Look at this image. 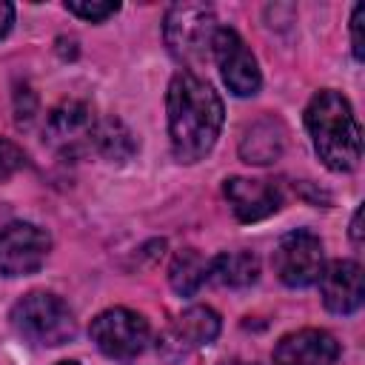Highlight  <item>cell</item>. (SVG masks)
<instances>
[{"label": "cell", "mask_w": 365, "mask_h": 365, "mask_svg": "<svg viewBox=\"0 0 365 365\" xmlns=\"http://www.w3.org/2000/svg\"><path fill=\"white\" fill-rule=\"evenodd\" d=\"M165 111L174 157L180 163L202 160L214 148L225 120V108L214 86L194 71H177L168 83Z\"/></svg>", "instance_id": "obj_1"}, {"label": "cell", "mask_w": 365, "mask_h": 365, "mask_svg": "<svg viewBox=\"0 0 365 365\" xmlns=\"http://www.w3.org/2000/svg\"><path fill=\"white\" fill-rule=\"evenodd\" d=\"M305 128L311 145L325 168L331 171H354L362 160V128L348 103L334 88H322L311 97L305 108Z\"/></svg>", "instance_id": "obj_2"}, {"label": "cell", "mask_w": 365, "mask_h": 365, "mask_svg": "<svg viewBox=\"0 0 365 365\" xmlns=\"http://www.w3.org/2000/svg\"><path fill=\"white\" fill-rule=\"evenodd\" d=\"M220 23L211 6L205 3H174L163 20V40L177 63L185 71L211 60V46Z\"/></svg>", "instance_id": "obj_3"}, {"label": "cell", "mask_w": 365, "mask_h": 365, "mask_svg": "<svg viewBox=\"0 0 365 365\" xmlns=\"http://www.w3.org/2000/svg\"><path fill=\"white\" fill-rule=\"evenodd\" d=\"M9 319L23 339L46 348H57L77 334L74 311L63 297L51 291H29L14 302Z\"/></svg>", "instance_id": "obj_4"}, {"label": "cell", "mask_w": 365, "mask_h": 365, "mask_svg": "<svg viewBox=\"0 0 365 365\" xmlns=\"http://www.w3.org/2000/svg\"><path fill=\"white\" fill-rule=\"evenodd\" d=\"M88 334L97 351L106 354L108 359H134L145 351L151 328L143 314L117 305L97 314L88 325Z\"/></svg>", "instance_id": "obj_5"}, {"label": "cell", "mask_w": 365, "mask_h": 365, "mask_svg": "<svg viewBox=\"0 0 365 365\" xmlns=\"http://www.w3.org/2000/svg\"><path fill=\"white\" fill-rule=\"evenodd\" d=\"M220 314L208 305H191L182 314H177L160 334L157 351L165 362H180L191 356L194 351L211 345L220 336Z\"/></svg>", "instance_id": "obj_6"}, {"label": "cell", "mask_w": 365, "mask_h": 365, "mask_svg": "<svg viewBox=\"0 0 365 365\" xmlns=\"http://www.w3.org/2000/svg\"><path fill=\"white\" fill-rule=\"evenodd\" d=\"M271 262H274L277 277L288 288H308V285H314L319 279V274L325 268L322 240L308 228L288 231L277 242Z\"/></svg>", "instance_id": "obj_7"}, {"label": "cell", "mask_w": 365, "mask_h": 365, "mask_svg": "<svg viewBox=\"0 0 365 365\" xmlns=\"http://www.w3.org/2000/svg\"><path fill=\"white\" fill-rule=\"evenodd\" d=\"M97 117L86 100H63L46 117V143L63 157H83L94 151Z\"/></svg>", "instance_id": "obj_8"}, {"label": "cell", "mask_w": 365, "mask_h": 365, "mask_svg": "<svg viewBox=\"0 0 365 365\" xmlns=\"http://www.w3.org/2000/svg\"><path fill=\"white\" fill-rule=\"evenodd\" d=\"M51 251V237L46 228L14 220L0 228V274L3 277H26L40 271Z\"/></svg>", "instance_id": "obj_9"}, {"label": "cell", "mask_w": 365, "mask_h": 365, "mask_svg": "<svg viewBox=\"0 0 365 365\" xmlns=\"http://www.w3.org/2000/svg\"><path fill=\"white\" fill-rule=\"evenodd\" d=\"M211 60L220 66L222 83L228 86L231 94L237 97H251L259 91L262 86V74L257 66V57L251 54V48L245 46V40L228 29L220 26L214 34V46H211Z\"/></svg>", "instance_id": "obj_10"}, {"label": "cell", "mask_w": 365, "mask_h": 365, "mask_svg": "<svg viewBox=\"0 0 365 365\" xmlns=\"http://www.w3.org/2000/svg\"><path fill=\"white\" fill-rule=\"evenodd\" d=\"M222 194L240 222H257L279 211L282 191L271 180H251V177H228L222 182Z\"/></svg>", "instance_id": "obj_11"}, {"label": "cell", "mask_w": 365, "mask_h": 365, "mask_svg": "<svg viewBox=\"0 0 365 365\" xmlns=\"http://www.w3.org/2000/svg\"><path fill=\"white\" fill-rule=\"evenodd\" d=\"M339 342L322 328H299L285 334L274 348V365H336Z\"/></svg>", "instance_id": "obj_12"}, {"label": "cell", "mask_w": 365, "mask_h": 365, "mask_svg": "<svg viewBox=\"0 0 365 365\" xmlns=\"http://www.w3.org/2000/svg\"><path fill=\"white\" fill-rule=\"evenodd\" d=\"M319 297L331 314H354L362 305V265L354 259H334L319 274Z\"/></svg>", "instance_id": "obj_13"}, {"label": "cell", "mask_w": 365, "mask_h": 365, "mask_svg": "<svg viewBox=\"0 0 365 365\" xmlns=\"http://www.w3.org/2000/svg\"><path fill=\"white\" fill-rule=\"evenodd\" d=\"M285 151V125L274 117L265 114L259 120H254L251 125H245L242 137H240V157L248 165H268L277 163Z\"/></svg>", "instance_id": "obj_14"}, {"label": "cell", "mask_w": 365, "mask_h": 365, "mask_svg": "<svg viewBox=\"0 0 365 365\" xmlns=\"http://www.w3.org/2000/svg\"><path fill=\"white\" fill-rule=\"evenodd\" d=\"M259 277V259L251 251H222L208 262V279L222 288H248Z\"/></svg>", "instance_id": "obj_15"}, {"label": "cell", "mask_w": 365, "mask_h": 365, "mask_svg": "<svg viewBox=\"0 0 365 365\" xmlns=\"http://www.w3.org/2000/svg\"><path fill=\"white\" fill-rule=\"evenodd\" d=\"M208 279V259L197 248H182L168 265V282L180 297H194Z\"/></svg>", "instance_id": "obj_16"}, {"label": "cell", "mask_w": 365, "mask_h": 365, "mask_svg": "<svg viewBox=\"0 0 365 365\" xmlns=\"http://www.w3.org/2000/svg\"><path fill=\"white\" fill-rule=\"evenodd\" d=\"M94 151L100 157H106L108 163H125L137 151V143H134V134L125 128L123 120L106 117V120H97Z\"/></svg>", "instance_id": "obj_17"}, {"label": "cell", "mask_w": 365, "mask_h": 365, "mask_svg": "<svg viewBox=\"0 0 365 365\" xmlns=\"http://www.w3.org/2000/svg\"><path fill=\"white\" fill-rule=\"evenodd\" d=\"M66 9L88 23H103L111 14L120 11V3H103V0H66Z\"/></svg>", "instance_id": "obj_18"}, {"label": "cell", "mask_w": 365, "mask_h": 365, "mask_svg": "<svg viewBox=\"0 0 365 365\" xmlns=\"http://www.w3.org/2000/svg\"><path fill=\"white\" fill-rule=\"evenodd\" d=\"M23 165H26L23 148L17 143H11L9 137H0V182L11 180Z\"/></svg>", "instance_id": "obj_19"}, {"label": "cell", "mask_w": 365, "mask_h": 365, "mask_svg": "<svg viewBox=\"0 0 365 365\" xmlns=\"http://www.w3.org/2000/svg\"><path fill=\"white\" fill-rule=\"evenodd\" d=\"M14 111H17V123H20V125H26V123L34 117V111H37V97H34V91H31L29 86L17 88V94H14Z\"/></svg>", "instance_id": "obj_20"}, {"label": "cell", "mask_w": 365, "mask_h": 365, "mask_svg": "<svg viewBox=\"0 0 365 365\" xmlns=\"http://www.w3.org/2000/svg\"><path fill=\"white\" fill-rule=\"evenodd\" d=\"M362 23H365V6H354V14H351V48H354L356 60L365 57V51H362Z\"/></svg>", "instance_id": "obj_21"}, {"label": "cell", "mask_w": 365, "mask_h": 365, "mask_svg": "<svg viewBox=\"0 0 365 365\" xmlns=\"http://www.w3.org/2000/svg\"><path fill=\"white\" fill-rule=\"evenodd\" d=\"M11 23H14V6L6 3V0H0V40L11 31Z\"/></svg>", "instance_id": "obj_22"}, {"label": "cell", "mask_w": 365, "mask_h": 365, "mask_svg": "<svg viewBox=\"0 0 365 365\" xmlns=\"http://www.w3.org/2000/svg\"><path fill=\"white\" fill-rule=\"evenodd\" d=\"M351 240H354V245H362V208L354 211V220H351Z\"/></svg>", "instance_id": "obj_23"}, {"label": "cell", "mask_w": 365, "mask_h": 365, "mask_svg": "<svg viewBox=\"0 0 365 365\" xmlns=\"http://www.w3.org/2000/svg\"><path fill=\"white\" fill-rule=\"evenodd\" d=\"M57 365H80V362H74V359H63V362H57Z\"/></svg>", "instance_id": "obj_24"}]
</instances>
